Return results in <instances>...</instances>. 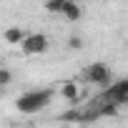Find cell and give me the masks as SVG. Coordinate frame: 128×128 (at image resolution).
<instances>
[{
  "label": "cell",
  "mask_w": 128,
  "mask_h": 128,
  "mask_svg": "<svg viewBox=\"0 0 128 128\" xmlns=\"http://www.w3.org/2000/svg\"><path fill=\"white\" fill-rule=\"evenodd\" d=\"M80 76H83L88 83H93V86H108V83L113 80V70H110V66H108V63H100V60H96V63H90V66H86Z\"/></svg>",
  "instance_id": "obj_2"
},
{
  "label": "cell",
  "mask_w": 128,
  "mask_h": 128,
  "mask_svg": "<svg viewBox=\"0 0 128 128\" xmlns=\"http://www.w3.org/2000/svg\"><path fill=\"white\" fill-rule=\"evenodd\" d=\"M60 15L66 18V20H70V23H76V20H80V18H83V5H80V3H76V0H68V3L63 5Z\"/></svg>",
  "instance_id": "obj_5"
},
{
  "label": "cell",
  "mask_w": 128,
  "mask_h": 128,
  "mask_svg": "<svg viewBox=\"0 0 128 128\" xmlns=\"http://www.w3.org/2000/svg\"><path fill=\"white\" fill-rule=\"evenodd\" d=\"M103 3H108V0H103Z\"/></svg>",
  "instance_id": "obj_12"
},
{
  "label": "cell",
  "mask_w": 128,
  "mask_h": 128,
  "mask_svg": "<svg viewBox=\"0 0 128 128\" xmlns=\"http://www.w3.org/2000/svg\"><path fill=\"white\" fill-rule=\"evenodd\" d=\"M66 3H68V0H45V10L50 15H60V10H63Z\"/></svg>",
  "instance_id": "obj_8"
},
{
  "label": "cell",
  "mask_w": 128,
  "mask_h": 128,
  "mask_svg": "<svg viewBox=\"0 0 128 128\" xmlns=\"http://www.w3.org/2000/svg\"><path fill=\"white\" fill-rule=\"evenodd\" d=\"M3 38H5V43H10V45H20V40L25 38V30L18 28V25H10V28L3 30Z\"/></svg>",
  "instance_id": "obj_7"
},
{
  "label": "cell",
  "mask_w": 128,
  "mask_h": 128,
  "mask_svg": "<svg viewBox=\"0 0 128 128\" xmlns=\"http://www.w3.org/2000/svg\"><path fill=\"white\" fill-rule=\"evenodd\" d=\"M68 48H70V50H80V48H83V38H80V35H70V38H68Z\"/></svg>",
  "instance_id": "obj_10"
},
{
  "label": "cell",
  "mask_w": 128,
  "mask_h": 128,
  "mask_svg": "<svg viewBox=\"0 0 128 128\" xmlns=\"http://www.w3.org/2000/svg\"><path fill=\"white\" fill-rule=\"evenodd\" d=\"M53 96H55V90H50V88L28 90V93L18 96V100H15V110L23 113V116H35V113H40V110H45V108L50 106Z\"/></svg>",
  "instance_id": "obj_1"
},
{
  "label": "cell",
  "mask_w": 128,
  "mask_h": 128,
  "mask_svg": "<svg viewBox=\"0 0 128 128\" xmlns=\"http://www.w3.org/2000/svg\"><path fill=\"white\" fill-rule=\"evenodd\" d=\"M10 80H13V73H10L8 68H0V88L10 86Z\"/></svg>",
  "instance_id": "obj_9"
},
{
  "label": "cell",
  "mask_w": 128,
  "mask_h": 128,
  "mask_svg": "<svg viewBox=\"0 0 128 128\" xmlns=\"http://www.w3.org/2000/svg\"><path fill=\"white\" fill-rule=\"evenodd\" d=\"M126 35H128V28H126Z\"/></svg>",
  "instance_id": "obj_11"
},
{
  "label": "cell",
  "mask_w": 128,
  "mask_h": 128,
  "mask_svg": "<svg viewBox=\"0 0 128 128\" xmlns=\"http://www.w3.org/2000/svg\"><path fill=\"white\" fill-rule=\"evenodd\" d=\"M58 93L66 98L68 103H76V100L80 98V88H78V83H76V80H66V83L58 88Z\"/></svg>",
  "instance_id": "obj_6"
},
{
  "label": "cell",
  "mask_w": 128,
  "mask_h": 128,
  "mask_svg": "<svg viewBox=\"0 0 128 128\" xmlns=\"http://www.w3.org/2000/svg\"><path fill=\"white\" fill-rule=\"evenodd\" d=\"M20 50H23V55H43L48 50V35L45 33H25V38L20 40Z\"/></svg>",
  "instance_id": "obj_3"
},
{
  "label": "cell",
  "mask_w": 128,
  "mask_h": 128,
  "mask_svg": "<svg viewBox=\"0 0 128 128\" xmlns=\"http://www.w3.org/2000/svg\"><path fill=\"white\" fill-rule=\"evenodd\" d=\"M103 100H110V103H128V78H120L116 83H108L106 90H103Z\"/></svg>",
  "instance_id": "obj_4"
}]
</instances>
